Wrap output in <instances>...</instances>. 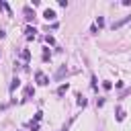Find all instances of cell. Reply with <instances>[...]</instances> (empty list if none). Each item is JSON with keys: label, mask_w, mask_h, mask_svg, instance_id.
<instances>
[{"label": "cell", "mask_w": 131, "mask_h": 131, "mask_svg": "<svg viewBox=\"0 0 131 131\" xmlns=\"http://www.w3.org/2000/svg\"><path fill=\"white\" fill-rule=\"evenodd\" d=\"M21 57H23L25 61H29V59H31V51H29V49H25V51L21 53Z\"/></svg>", "instance_id": "obj_9"}, {"label": "cell", "mask_w": 131, "mask_h": 131, "mask_svg": "<svg viewBox=\"0 0 131 131\" xmlns=\"http://www.w3.org/2000/svg\"><path fill=\"white\" fill-rule=\"evenodd\" d=\"M35 78H37V84H39V86H47V84H49V80H47V76H45L43 72H37Z\"/></svg>", "instance_id": "obj_1"}, {"label": "cell", "mask_w": 131, "mask_h": 131, "mask_svg": "<svg viewBox=\"0 0 131 131\" xmlns=\"http://www.w3.org/2000/svg\"><path fill=\"white\" fill-rule=\"evenodd\" d=\"M25 33H27V39H33V37H35V33H37V31L33 29V27H27V31H25Z\"/></svg>", "instance_id": "obj_6"}, {"label": "cell", "mask_w": 131, "mask_h": 131, "mask_svg": "<svg viewBox=\"0 0 131 131\" xmlns=\"http://www.w3.org/2000/svg\"><path fill=\"white\" fill-rule=\"evenodd\" d=\"M31 94H35V88H33V86H27V88H25V101H27V98H31Z\"/></svg>", "instance_id": "obj_5"}, {"label": "cell", "mask_w": 131, "mask_h": 131, "mask_svg": "<svg viewBox=\"0 0 131 131\" xmlns=\"http://www.w3.org/2000/svg\"><path fill=\"white\" fill-rule=\"evenodd\" d=\"M19 86H21V80H19V78H12V84H10V88H8V90H10V94H12L16 88H19Z\"/></svg>", "instance_id": "obj_4"}, {"label": "cell", "mask_w": 131, "mask_h": 131, "mask_svg": "<svg viewBox=\"0 0 131 131\" xmlns=\"http://www.w3.org/2000/svg\"><path fill=\"white\" fill-rule=\"evenodd\" d=\"M125 23H131V16H125V19H121V21H117V23H113V25H111V29L115 31V29H119V27H123Z\"/></svg>", "instance_id": "obj_2"}, {"label": "cell", "mask_w": 131, "mask_h": 131, "mask_svg": "<svg viewBox=\"0 0 131 131\" xmlns=\"http://www.w3.org/2000/svg\"><path fill=\"white\" fill-rule=\"evenodd\" d=\"M63 131H66V129H63Z\"/></svg>", "instance_id": "obj_16"}, {"label": "cell", "mask_w": 131, "mask_h": 131, "mask_svg": "<svg viewBox=\"0 0 131 131\" xmlns=\"http://www.w3.org/2000/svg\"><path fill=\"white\" fill-rule=\"evenodd\" d=\"M4 35H6V33H4V29H0V39H2Z\"/></svg>", "instance_id": "obj_15"}, {"label": "cell", "mask_w": 131, "mask_h": 131, "mask_svg": "<svg viewBox=\"0 0 131 131\" xmlns=\"http://www.w3.org/2000/svg\"><path fill=\"white\" fill-rule=\"evenodd\" d=\"M117 119H119V121H123V119H125V111H123V109H119V111H117Z\"/></svg>", "instance_id": "obj_11"}, {"label": "cell", "mask_w": 131, "mask_h": 131, "mask_svg": "<svg viewBox=\"0 0 131 131\" xmlns=\"http://www.w3.org/2000/svg\"><path fill=\"white\" fill-rule=\"evenodd\" d=\"M68 88H70V86H68V84H61V86H59V88H57V94H59V96H63V94H66V92H68Z\"/></svg>", "instance_id": "obj_8"}, {"label": "cell", "mask_w": 131, "mask_h": 131, "mask_svg": "<svg viewBox=\"0 0 131 131\" xmlns=\"http://www.w3.org/2000/svg\"><path fill=\"white\" fill-rule=\"evenodd\" d=\"M96 23H98V27H103V25H105V19H103V16H98V19H96Z\"/></svg>", "instance_id": "obj_14"}, {"label": "cell", "mask_w": 131, "mask_h": 131, "mask_svg": "<svg viewBox=\"0 0 131 131\" xmlns=\"http://www.w3.org/2000/svg\"><path fill=\"white\" fill-rule=\"evenodd\" d=\"M103 88H105V90H111L113 84H111V82H103Z\"/></svg>", "instance_id": "obj_12"}, {"label": "cell", "mask_w": 131, "mask_h": 131, "mask_svg": "<svg viewBox=\"0 0 131 131\" xmlns=\"http://www.w3.org/2000/svg\"><path fill=\"white\" fill-rule=\"evenodd\" d=\"M78 105H80V107H86V98L80 96V98H78Z\"/></svg>", "instance_id": "obj_13"}, {"label": "cell", "mask_w": 131, "mask_h": 131, "mask_svg": "<svg viewBox=\"0 0 131 131\" xmlns=\"http://www.w3.org/2000/svg\"><path fill=\"white\" fill-rule=\"evenodd\" d=\"M43 19H45V21H53V19H55V12H53L51 8H47V10L43 12Z\"/></svg>", "instance_id": "obj_3"}, {"label": "cell", "mask_w": 131, "mask_h": 131, "mask_svg": "<svg viewBox=\"0 0 131 131\" xmlns=\"http://www.w3.org/2000/svg\"><path fill=\"white\" fill-rule=\"evenodd\" d=\"M63 74H66V66H61V68L57 70V74H55V80H59V78H61Z\"/></svg>", "instance_id": "obj_10"}, {"label": "cell", "mask_w": 131, "mask_h": 131, "mask_svg": "<svg viewBox=\"0 0 131 131\" xmlns=\"http://www.w3.org/2000/svg\"><path fill=\"white\" fill-rule=\"evenodd\" d=\"M25 14H27V16H25L27 21H31L33 16H35V12H31V6H25Z\"/></svg>", "instance_id": "obj_7"}]
</instances>
